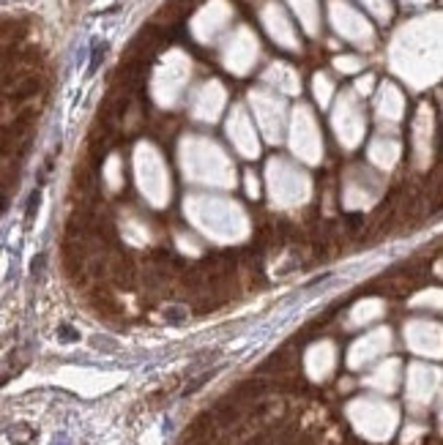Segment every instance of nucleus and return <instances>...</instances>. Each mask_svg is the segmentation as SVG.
<instances>
[{
  "label": "nucleus",
  "mask_w": 443,
  "mask_h": 445,
  "mask_svg": "<svg viewBox=\"0 0 443 445\" xmlns=\"http://www.w3.org/2000/svg\"><path fill=\"white\" fill-rule=\"evenodd\" d=\"M39 199H41V191H39V188H36V191L30 194V199H28V219H33L36 208H39Z\"/></svg>",
  "instance_id": "nucleus-1"
},
{
  "label": "nucleus",
  "mask_w": 443,
  "mask_h": 445,
  "mask_svg": "<svg viewBox=\"0 0 443 445\" xmlns=\"http://www.w3.org/2000/svg\"><path fill=\"white\" fill-rule=\"evenodd\" d=\"M44 268V254H39V260H33V265H30V270H33V276H39Z\"/></svg>",
  "instance_id": "nucleus-2"
},
{
  "label": "nucleus",
  "mask_w": 443,
  "mask_h": 445,
  "mask_svg": "<svg viewBox=\"0 0 443 445\" xmlns=\"http://www.w3.org/2000/svg\"><path fill=\"white\" fill-rule=\"evenodd\" d=\"M60 336H63V339H77V334H74L71 328H66V325L60 328Z\"/></svg>",
  "instance_id": "nucleus-3"
}]
</instances>
